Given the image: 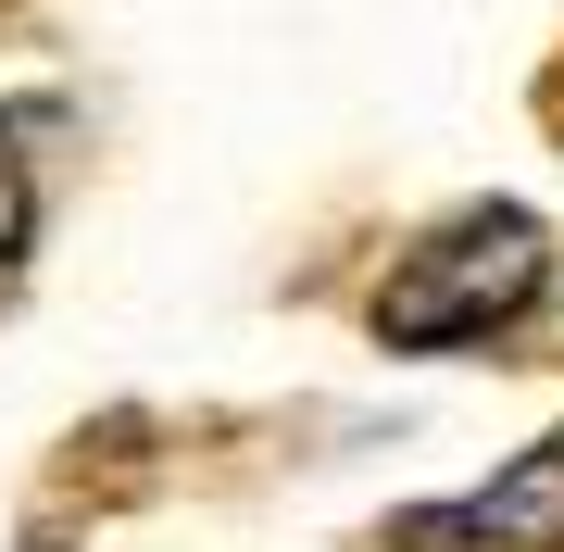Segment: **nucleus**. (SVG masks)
I'll return each instance as SVG.
<instances>
[{"instance_id":"1","label":"nucleus","mask_w":564,"mask_h":552,"mask_svg":"<svg viewBox=\"0 0 564 552\" xmlns=\"http://www.w3.org/2000/svg\"><path fill=\"white\" fill-rule=\"evenodd\" d=\"M540 289H552L540 214L477 202V214H452L440 239H414L402 264H389V289H377V339H389V351H477V339H502Z\"/></svg>"},{"instance_id":"2","label":"nucleus","mask_w":564,"mask_h":552,"mask_svg":"<svg viewBox=\"0 0 564 552\" xmlns=\"http://www.w3.org/2000/svg\"><path fill=\"white\" fill-rule=\"evenodd\" d=\"M402 540H426V552H440V540H452V552H464V540H477V552H564V427H552L540 452H514L477 502L414 515Z\"/></svg>"},{"instance_id":"3","label":"nucleus","mask_w":564,"mask_h":552,"mask_svg":"<svg viewBox=\"0 0 564 552\" xmlns=\"http://www.w3.org/2000/svg\"><path fill=\"white\" fill-rule=\"evenodd\" d=\"M25 214H39V202H25V151L0 139V264H13V251H25Z\"/></svg>"}]
</instances>
